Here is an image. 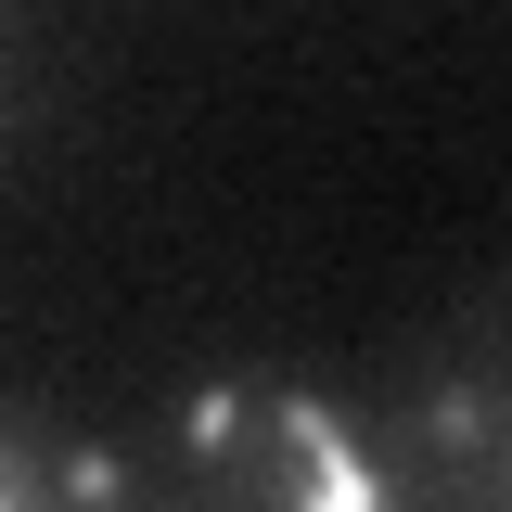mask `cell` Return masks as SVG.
Here are the masks:
<instances>
[{
  "mask_svg": "<svg viewBox=\"0 0 512 512\" xmlns=\"http://www.w3.org/2000/svg\"><path fill=\"white\" fill-rule=\"evenodd\" d=\"M269 423H282V448H295L282 512H384V461H359V436H346L333 397H269Z\"/></svg>",
  "mask_w": 512,
  "mask_h": 512,
  "instance_id": "1",
  "label": "cell"
},
{
  "mask_svg": "<svg viewBox=\"0 0 512 512\" xmlns=\"http://www.w3.org/2000/svg\"><path fill=\"white\" fill-rule=\"evenodd\" d=\"M423 448H436L448 474H487V461H500V384H436V397H423Z\"/></svg>",
  "mask_w": 512,
  "mask_h": 512,
  "instance_id": "2",
  "label": "cell"
},
{
  "mask_svg": "<svg viewBox=\"0 0 512 512\" xmlns=\"http://www.w3.org/2000/svg\"><path fill=\"white\" fill-rule=\"evenodd\" d=\"M244 410H256L244 384H192V410H180V436L205 448V461H231V448H244Z\"/></svg>",
  "mask_w": 512,
  "mask_h": 512,
  "instance_id": "3",
  "label": "cell"
},
{
  "mask_svg": "<svg viewBox=\"0 0 512 512\" xmlns=\"http://www.w3.org/2000/svg\"><path fill=\"white\" fill-rule=\"evenodd\" d=\"M116 487H128V461H116V448H77V461H64V500H77V512H103Z\"/></svg>",
  "mask_w": 512,
  "mask_h": 512,
  "instance_id": "4",
  "label": "cell"
},
{
  "mask_svg": "<svg viewBox=\"0 0 512 512\" xmlns=\"http://www.w3.org/2000/svg\"><path fill=\"white\" fill-rule=\"evenodd\" d=\"M0 512H26V474H13V461H0Z\"/></svg>",
  "mask_w": 512,
  "mask_h": 512,
  "instance_id": "5",
  "label": "cell"
},
{
  "mask_svg": "<svg viewBox=\"0 0 512 512\" xmlns=\"http://www.w3.org/2000/svg\"><path fill=\"white\" fill-rule=\"evenodd\" d=\"M500 500H512V461H500Z\"/></svg>",
  "mask_w": 512,
  "mask_h": 512,
  "instance_id": "6",
  "label": "cell"
}]
</instances>
